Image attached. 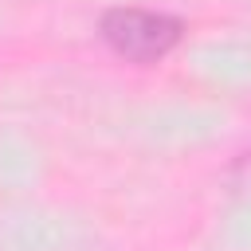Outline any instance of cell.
<instances>
[{
    "label": "cell",
    "instance_id": "cell-1",
    "mask_svg": "<svg viewBox=\"0 0 251 251\" xmlns=\"http://www.w3.org/2000/svg\"><path fill=\"white\" fill-rule=\"evenodd\" d=\"M98 35L102 43L126 59V63H157L165 59L180 35L184 24L169 12H149V8H110L98 20Z\"/></svg>",
    "mask_w": 251,
    "mask_h": 251
}]
</instances>
